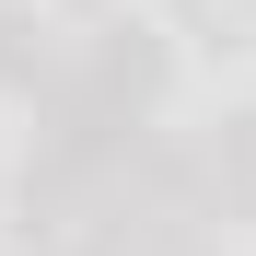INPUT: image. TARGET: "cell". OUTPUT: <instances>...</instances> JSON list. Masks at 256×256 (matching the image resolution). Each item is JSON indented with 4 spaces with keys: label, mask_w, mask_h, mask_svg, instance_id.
Instances as JSON below:
<instances>
[{
    "label": "cell",
    "mask_w": 256,
    "mask_h": 256,
    "mask_svg": "<svg viewBox=\"0 0 256 256\" xmlns=\"http://www.w3.org/2000/svg\"><path fill=\"white\" fill-rule=\"evenodd\" d=\"M210 186H222L233 210H256V116H233L222 140H210Z\"/></svg>",
    "instance_id": "7a4b0ae2"
},
{
    "label": "cell",
    "mask_w": 256,
    "mask_h": 256,
    "mask_svg": "<svg viewBox=\"0 0 256 256\" xmlns=\"http://www.w3.org/2000/svg\"><path fill=\"white\" fill-rule=\"evenodd\" d=\"M0 82H58V47L35 12H0Z\"/></svg>",
    "instance_id": "6da1fadb"
}]
</instances>
